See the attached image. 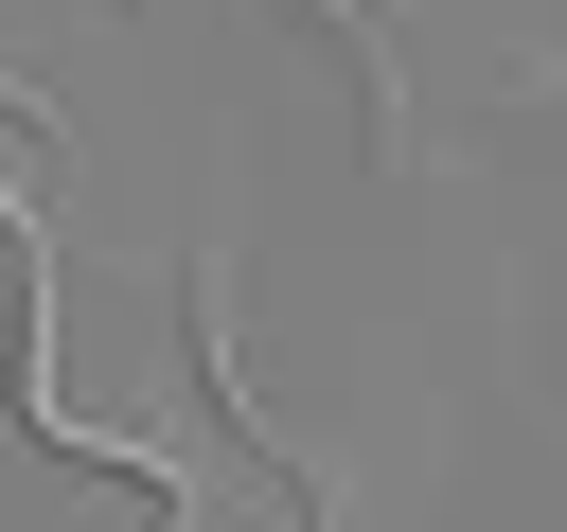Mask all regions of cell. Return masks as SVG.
Wrapping results in <instances>:
<instances>
[{
	"label": "cell",
	"mask_w": 567,
	"mask_h": 532,
	"mask_svg": "<svg viewBox=\"0 0 567 532\" xmlns=\"http://www.w3.org/2000/svg\"><path fill=\"white\" fill-rule=\"evenodd\" d=\"M159 479H177V514H159V532H319L301 461H284V443H266L248 408H213V426H195V443H177Z\"/></svg>",
	"instance_id": "obj_1"
},
{
	"label": "cell",
	"mask_w": 567,
	"mask_h": 532,
	"mask_svg": "<svg viewBox=\"0 0 567 532\" xmlns=\"http://www.w3.org/2000/svg\"><path fill=\"white\" fill-rule=\"evenodd\" d=\"M53 213H71V142H53V106H35V89H0V231H18V248H53Z\"/></svg>",
	"instance_id": "obj_2"
}]
</instances>
